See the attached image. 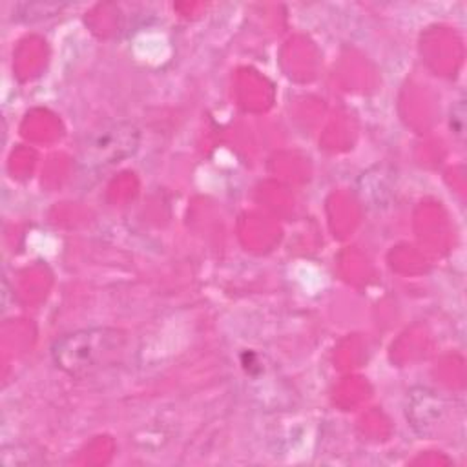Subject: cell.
<instances>
[{"mask_svg": "<svg viewBox=\"0 0 467 467\" xmlns=\"http://www.w3.org/2000/svg\"><path fill=\"white\" fill-rule=\"evenodd\" d=\"M128 345L122 330L109 327L80 328L60 336L51 345L55 365L71 378H88L115 365Z\"/></svg>", "mask_w": 467, "mask_h": 467, "instance_id": "6da1fadb", "label": "cell"}, {"mask_svg": "<svg viewBox=\"0 0 467 467\" xmlns=\"http://www.w3.org/2000/svg\"><path fill=\"white\" fill-rule=\"evenodd\" d=\"M139 148V130L128 120L102 122L91 128L80 148L78 162L88 170L119 164L131 157Z\"/></svg>", "mask_w": 467, "mask_h": 467, "instance_id": "7a4b0ae2", "label": "cell"}]
</instances>
